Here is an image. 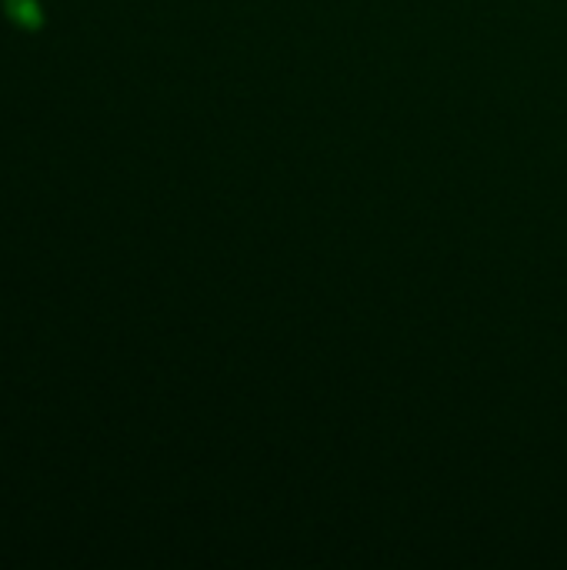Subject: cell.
<instances>
[{
  "mask_svg": "<svg viewBox=\"0 0 567 570\" xmlns=\"http://www.w3.org/2000/svg\"><path fill=\"white\" fill-rule=\"evenodd\" d=\"M7 10H10L13 20H20L27 27H37L40 23V10H37L33 0H7Z\"/></svg>",
  "mask_w": 567,
  "mask_h": 570,
  "instance_id": "1",
  "label": "cell"
}]
</instances>
